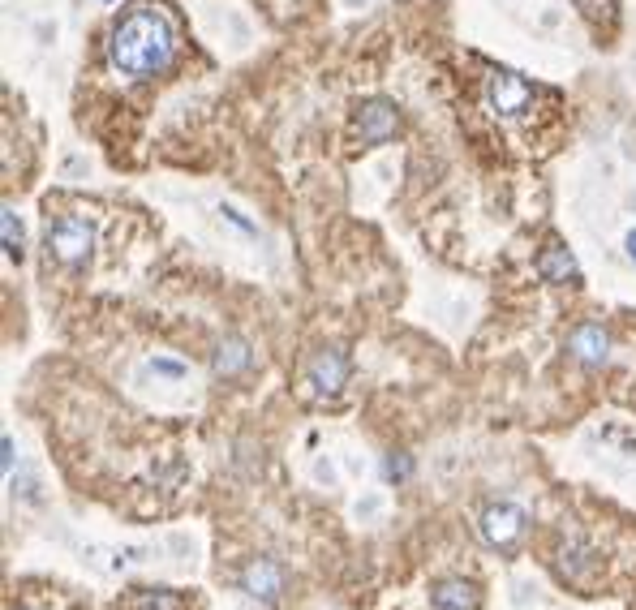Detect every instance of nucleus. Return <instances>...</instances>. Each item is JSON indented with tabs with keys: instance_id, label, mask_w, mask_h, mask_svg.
Masks as SVG:
<instances>
[{
	"instance_id": "obj_1",
	"label": "nucleus",
	"mask_w": 636,
	"mask_h": 610,
	"mask_svg": "<svg viewBox=\"0 0 636 610\" xmlns=\"http://www.w3.org/2000/svg\"><path fill=\"white\" fill-rule=\"evenodd\" d=\"M177 56V35H172L168 13H159L151 5L129 9L125 18L112 26L108 39V61L125 78H155L164 74Z\"/></svg>"
},
{
	"instance_id": "obj_2",
	"label": "nucleus",
	"mask_w": 636,
	"mask_h": 610,
	"mask_svg": "<svg viewBox=\"0 0 636 610\" xmlns=\"http://www.w3.org/2000/svg\"><path fill=\"white\" fill-rule=\"evenodd\" d=\"M91 250H95V228L86 220H78V215H65V220L48 224V254L61 267L82 271L86 263H91Z\"/></svg>"
},
{
	"instance_id": "obj_3",
	"label": "nucleus",
	"mask_w": 636,
	"mask_h": 610,
	"mask_svg": "<svg viewBox=\"0 0 636 610\" xmlns=\"http://www.w3.org/2000/svg\"><path fill=\"white\" fill-rule=\"evenodd\" d=\"M482 104L499 116V121H516L525 116L533 104V86L512 74V69H490L486 82H482Z\"/></svg>"
},
{
	"instance_id": "obj_4",
	"label": "nucleus",
	"mask_w": 636,
	"mask_h": 610,
	"mask_svg": "<svg viewBox=\"0 0 636 610\" xmlns=\"http://www.w3.org/2000/svg\"><path fill=\"white\" fill-rule=\"evenodd\" d=\"M301 379H306V396L310 400H336L344 383H349V357L340 353V348H314L306 357V370H301Z\"/></svg>"
},
{
	"instance_id": "obj_5",
	"label": "nucleus",
	"mask_w": 636,
	"mask_h": 610,
	"mask_svg": "<svg viewBox=\"0 0 636 610\" xmlns=\"http://www.w3.org/2000/svg\"><path fill=\"white\" fill-rule=\"evenodd\" d=\"M477 525H482L486 546H495V550H516V546H520V537H525V512H520L516 503H490Z\"/></svg>"
},
{
	"instance_id": "obj_6",
	"label": "nucleus",
	"mask_w": 636,
	"mask_h": 610,
	"mask_svg": "<svg viewBox=\"0 0 636 610\" xmlns=\"http://www.w3.org/2000/svg\"><path fill=\"white\" fill-rule=\"evenodd\" d=\"M357 138L370 142V147H379V142H392L400 134V108L392 99H370V104H361L357 112Z\"/></svg>"
},
{
	"instance_id": "obj_7",
	"label": "nucleus",
	"mask_w": 636,
	"mask_h": 610,
	"mask_svg": "<svg viewBox=\"0 0 636 610\" xmlns=\"http://www.w3.org/2000/svg\"><path fill=\"white\" fill-rule=\"evenodd\" d=\"M237 585L245 589V598H254V602H280V593H284V568H280L276 559L258 555V559H250V563L241 568Z\"/></svg>"
},
{
	"instance_id": "obj_8",
	"label": "nucleus",
	"mask_w": 636,
	"mask_h": 610,
	"mask_svg": "<svg viewBox=\"0 0 636 610\" xmlns=\"http://www.w3.org/2000/svg\"><path fill=\"white\" fill-rule=\"evenodd\" d=\"M568 357L581 370H602L611 361V336H606L602 323H581L568 336Z\"/></svg>"
},
{
	"instance_id": "obj_9",
	"label": "nucleus",
	"mask_w": 636,
	"mask_h": 610,
	"mask_svg": "<svg viewBox=\"0 0 636 610\" xmlns=\"http://www.w3.org/2000/svg\"><path fill=\"white\" fill-rule=\"evenodd\" d=\"M254 366V348H250V340H241V336H224L220 344L211 348V374L215 379H241L245 370Z\"/></svg>"
},
{
	"instance_id": "obj_10",
	"label": "nucleus",
	"mask_w": 636,
	"mask_h": 610,
	"mask_svg": "<svg viewBox=\"0 0 636 610\" xmlns=\"http://www.w3.org/2000/svg\"><path fill=\"white\" fill-rule=\"evenodd\" d=\"M538 275L546 284H576L581 280V267H576V258L568 254V245L559 237H546L542 254H538Z\"/></svg>"
},
{
	"instance_id": "obj_11",
	"label": "nucleus",
	"mask_w": 636,
	"mask_h": 610,
	"mask_svg": "<svg viewBox=\"0 0 636 610\" xmlns=\"http://www.w3.org/2000/svg\"><path fill=\"white\" fill-rule=\"evenodd\" d=\"M430 606L435 610H477V589L469 580H456V576L435 580V585H430Z\"/></svg>"
},
{
	"instance_id": "obj_12",
	"label": "nucleus",
	"mask_w": 636,
	"mask_h": 610,
	"mask_svg": "<svg viewBox=\"0 0 636 610\" xmlns=\"http://www.w3.org/2000/svg\"><path fill=\"white\" fill-rule=\"evenodd\" d=\"M585 568H589V550L576 542V537H563L559 542V576L563 580H585Z\"/></svg>"
},
{
	"instance_id": "obj_13",
	"label": "nucleus",
	"mask_w": 636,
	"mask_h": 610,
	"mask_svg": "<svg viewBox=\"0 0 636 610\" xmlns=\"http://www.w3.org/2000/svg\"><path fill=\"white\" fill-rule=\"evenodd\" d=\"M0 232H5V258L9 263H22L26 245H22V224H18V215H13V207H5V215H0Z\"/></svg>"
},
{
	"instance_id": "obj_14",
	"label": "nucleus",
	"mask_w": 636,
	"mask_h": 610,
	"mask_svg": "<svg viewBox=\"0 0 636 610\" xmlns=\"http://www.w3.org/2000/svg\"><path fill=\"white\" fill-rule=\"evenodd\" d=\"M129 610H181V598L168 589H142V593H134Z\"/></svg>"
},
{
	"instance_id": "obj_15",
	"label": "nucleus",
	"mask_w": 636,
	"mask_h": 610,
	"mask_svg": "<svg viewBox=\"0 0 636 610\" xmlns=\"http://www.w3.org/2000/svg\"><path fill=\"white\" fill-rule=\"evenodd\" d=\"M151 370L159 374V379H172V383L185 379V366H181V361H172V357H151Z\"/></svg>"
},
{
	"instance_id": "obj_16",
	"label": "nucleus",
	"mask_w": 636,
	"mask_h": 610,
	"mask_svg": "<svg viewBox=\"0 0 636 610\" xmlns=\"http://www.w3.org/2000/svg\"><path fill=\"white\" fill-rule=\"evenodd\" d=\"M383 469H387V477H392V482H404V477L413 473V460H409V456H387Z\"/></svg>"
},
{
	"instance_id": "obj_17",
	"label": "nucleus",
	"mask_w": 636,
	"mask_h": 610,
	"mask_svg": "<svg viewBox=\"0 0 636 610\" xmlns=\"http://www.w3.org/2000/svg\"><path fill=\"white\" fill-rule=\"evenodd\" d=\"M13 452H18V447H13V434H5V443H0V469L5 473H13Z\"/></svg>"
},
{
	"instance_id": "obj_18",
	"label": "nucleus",
	"mask_w": 636,
	"mask_h": 610,
	"mask_svg": "<svg viewBox=\"0 0 636 610\" xmlns=\"http://www.w3.org/2000/svg\"><path fill=\"white\" fill-rule=\"evenodd\" d=\"M224 215H228V220H233V224H237L241 232H254V224H250V220H245V215H237L233 207H224Z\"/></svg>"
},
{
	"instance_id": "obj_19",
	"label": "nucleus",
	"mask_w": 636,
	"mask_h": 610,
	"mask_svg": "<svg viewBox=\"0 0 636 610\" xmlns=\"http://www.w3.org/2000/svg\"><path fill=\"white\" fill-rule=\"evenodd\" d=\"M628 254L636 258V232H628Z\"/></svg>"
},
{
	"instance_id": "obj_20",
	"label": "nucleus",
	"mask_w": 636,
	"mask_h": 610,
	"mask_svg": "<svg viewBox=\"0 0 636 610\" xmlns=\"http://www.w3.org/2000/svg\"><path fill=\"white\" fill-rule=\"evenodd\" d=\"M18 610H26V606H18Z\"/></svg>"
}]
</instances>
